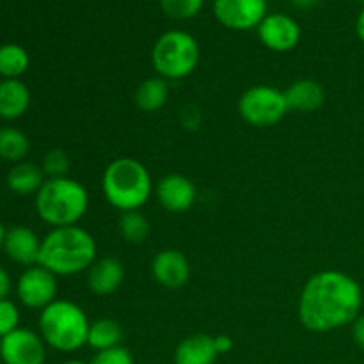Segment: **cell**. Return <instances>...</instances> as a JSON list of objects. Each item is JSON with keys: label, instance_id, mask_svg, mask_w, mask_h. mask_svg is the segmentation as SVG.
<instances>
[{"label": "cell", "instance_id": "cell-5", "mask_svg": "<svg viewBox=\"0 0 364 364\" xmlns=\"http://www.w3.org/2000/svg\"><path fill=\"white\" fill-rule=\"evenodd\" d=\"M89 327L91 322L84 309L64 299H57L39 313V336L50 348L64 354L87 345Z\"/></svg>", "mask_w": 364, "mask_h": 364}, {"label": "cell", "instance_id": "cell-31", "mask_svg": "<svg viewBox=\"0 0 364 364\" xmlns=\"http://www.w3.org/2000/svg\"><path fill=\"white\" fill-rule=\"evenodd\" d=\"M11 288H13V283H11L9 274L6 272L4 267H0V301H2V299H7Z\"/></svg>", "mask_w": 364, "mask_h": 364}, {"label": "cell", "instance_id": "cell-36", "mask_svg": "<svg viewBox=\"0 0 364 364\" xmlns=\"http://www.w3.org/2000/svg\"><path fill=\"white\" fill-rule=\"evenodd\" d=\"M0 340H2V338H0Z\"/></svg>", "mask_w": 364, "mask_h": 364}, {"label": "cell", "instance_id": "cell-32", "mask_svg": "<svg viewBox=\"0 0 364 364\" xmlns=\"http://www.w3.org/2000/svg\"><path fill=\"white\" fill-rule=\"evenodd\" d=\"M355 34H358V38L361 39V43L364 45V7L359 11L358 20H355Z\"/></svg>", "mask_w": 364, "mask_h": 364}, {"label": "cell", "instance_id": "cell-9", "mask_svg": "<svg viewBox=\"0 0 364 364\" xmlns=\"http://www.w3.org/2000/svg\"><path fill=\"white\" fill-rule=\"evenodd\" d=\"M213 14L230 31L258 28L267 16V0H213Z\"/></svg>", "mask_w": 364, "mask_h": 364}, {"label": "cell", "instance_id": "cell-23", "mask_svg": "<svg viewBox=\"0 0 364 364\" xmlns=\"http://www.w3.org/2000/svg\"><path fill=\"white\" fill-rule=\"evenodd\" d=\"M28 149H31V142L23 132L13 127L0 128V159L13 164L23 162Z\"/></svg>", "mask_w": 364, "mask_h": 364}, {"label": "cell", "instance_id": "cell-30", "mask_svg": "<svg viewBox=\"0 0 364 364\" xmlns=\"http://www.w3.org/2000/svg\"><path fill=\"white\" fill-rule=\"evenodd\" d=\"M213 343H215V350L219 355L228 354V352H231V348H233V340H231L230 336H226V334L213 336Z\"/></svg>", "mask_w": 364, "mask_h": 364}, {"label": "cell", "instance_id": "cell-11", "mask_svg": "<svg viewBox=\"0 0 364 364\" xmlns=\"http://www.w3.org/2000/svg\"><path fill=\"white\" fill-rule=\"evenodd\" d=\"M258 38L272 52H290L301 41V27L291 16L270 13L258 25Z\"/></svg>", "mask_w": 364, "mask_h": 364}, {"label": "cell", "instance_id": "cell-24", "mask_svg": "<svg viewBox=\"0 0 364 364\" xmlns=\"http://www.w3.org/2000/svg\"><path fill=\"white\" fill-rule=\"evenodd\" d=\"M119 233L128 244H142L149 237V223L139 210L121 213Z\"/></svg>", "mask_w": 364, "mask_h": 364}, {"label": "cell", "instance_id": "cell-17", "mask_svg": "<svg viewBox=\"0 0 364 364\" xmlns=\"http://www.w3.org/2000/svg\"><path fill=\"white\" fill-rule=\"evenodd\" d=\"M219 358L213 336L192 334L181 340L174 350V364H213Z\"/></svg>", "mask_w": 364, "mask_h": 364}, {"label": "cell", "instance_id": "cell-18", "mask_svg": "<svg viewBox=\"0 0 364 364\" xmlns=\"http://www.w3.org/2000/svg\"><path fill=\"white\" fill-rule=\"evenodd\" d=\"M31 107V91L20 78L0 82V119H20Z\"/></svg>", "mask_w": 364, "mask_h": 364}, {"label": "cell", "instance_id": "cell-28", "mask_svg": "<svg viewBox=\"0 0 364 364\" xmlns=\"http://www.w3.org/2000/svg\"><path fill=\"white\" fill-rule=\"evenodd\" d=\"M87 364H135V359L128 348L119 345V347L96 352Z\"/></svg>", "mask_w": 364, "mask_h": 364}, {"label": "cell", "instance_id": "cell-29", "mask_svg": "<svg viewBox=\"0 0 364 364\" xmlns=\"http://www.w3.org/2000/svg\"><path fill=\"white\" fill-rule=\"evenodd\" d=\"M352 338H354L355 345L364 352V315H359L352 323Z\"/></svg>", "mask_w": 364, "mask_h": 364}, {"label": "cell", "instance_id": "cell-4", "mask_svg": "<svg viewBox=\"0 0 364 364\" xmlns=\"http://www.w3.org/2000/svg\"><path fill=\"white\" fill-rule=\"evenodd\" d=\"M34 205L39 219L48 226H77L87 213L89 194L73 178H48L36 194Z\"/></svg>", "mask_w": 364, "mask_h": 364}, {"label": "cell", "instance_id": "cell-14", "mask_svg": "<svg viewBox=\"0 0 364 364\" xmlns=\"http://www.w3.org/2000/svg\"><path fill=\"white\" fill-rule=\"evenodd\" d=\"M4 251L14 263L23 267L38 265L41 240L38 235L27 226H14L7 230L4 238Z\"/></svg>", "mask_w": 364, "mask_h": 364}, {"label": "cell", "instance_id": "cell-3", "mask_svg": "<svg viewBox=\"0 0 364 364\" xmlns=\"http://www.w3.org/2000/svg\"><path fill=\"white\" fill-rule=\"evenodd\" d=\"M103 196L107 203L119 212L141 210L153 192L151 174L148 167L130 156L112 160L103 171Z\"/></svg>", "mask_w": 364, "mask_h": 364}, {"label": "cell", "instance_id": "cell-35", "mask_svg": "<svg viewBox=\"0 0 364 364\" xmlns=\"http://www.w3.org/2000/svg\"><path fill=\"white\" fill-rule=\"evenodd\" d=\"M63 364H85V363L78 361V359H70V361H66V363H63Z\"/></svg>", "mask_w": 364, "mask_h": 364}, {"label": "cell", "instance_id": "cell-22", "mask_svg": "<svg viewBox=\"0 0 364 364\" xmlns=\"http://www.w3.org/2000/svg\"><path fill=\"white\" fill-rule=\"evenodd\" d=\"M31 57L21 45L16 43H6L0 45V77L4 80L20 78L28 70Z\"/></svg>", "mask_w": 364, "mask_h": 364}, {"label": "cell", "instance_id": "cell-33", "mask_svg": "<svg viewBox=\"0 0 364 364\" xmlns=\"http://www.w3.org/2000/svg\"><path fill=\"white\" fill-rule=\"evenodd\" d=\"M318 2L320 0H291V4H294L295 7H299V9H311V7H315Z\"/></svg>", "mask_w": 364, "mask_h": 364}, {"label": "cell", "instance_id": "cell-27", "mask_svg": "<svg viewBox=\"0 0 364 364\" xmlns=\"http://www.w3.org/2000/svg\"><path fill=\"white\" fill-rule=\"evenodd\" d=\"M20 329V309L9 299L0 301V338Z\"/></svg>", "mask_w": 364, "mask_h": 364}, {"label": "cell", "instance_id": "cell-25", "mask_svg": "<svg viewBox=\"0 0 364 364\" xmlns=\"http://www.w3.org/2000/svg\"><path fill=\"white\" fill-rule=\"evenodd\" d=\"M162 11L173 20H191L198 16L205 0H160Z\"/></svg>", "mask_w": 364, "mask_h": 364}, {"label": "cell", "instance_id": "cell-12", "mask_svg": "<svg viewBox=\"0 0 364 364\" xmlns=\"http://www.w3.org/2000/svg\"><path fill=\"white\" fill-rule=\"evenodd\" d=\"M151 274L160 287L167 290H180L191 279V263L181 251L164 249L153 258Z\"/></svg>", "mask_w": 364, "mask_h": 364}, {"label": "cell", "instance_id": "cell-20", "mask_svg": "<svg viewBox=\"0 0 364 364\" xmlns=\"http://www.w3.org/2000/svg\"><path fill=\"white\" fill-rule=\"evenodd\" d=\"M169 98V84L162 77L146 78L135 91V105L144 112H156Z\"/></svg>", "mask_w": 364, "mask_h": 364}, {"label": "cell", "instance_id": "cell-2", "mask_svg": "<svg viewBox=\"0 0 364 364\" xmlns=\"http://www.w3.org/2000/svg\"><path fill=\"white\" fill-rule=\"evenodd\" d=\"M98 245L92 235L80 226L52 228L41 240L38 265L57 277L77 276L96 262Z\"/></svg>", "mask_w": 364, "mask_h": 364}, {"label": "cell", "instance_id": "cell-19", "mask_svg": "<svg viewBox=\"0 0 364 364\" xmlns=\"http://www.w3.org/2000/svg\"><path fill=\"white\" fill-rule=\"evenodd\" d=\"M45 173L41 166H36L32 162H18L13 169L7 173L6 183L11 192L18 196L38 194L39 188L45 183Z\"/></svg>", "mask_w": 364, "mask_h": 364}, {"label": "cell", "instance_id": "cell-26", "mask_svg": "<svg viewBox=\"0 0 364 364\" xmlns=\"http://www.w3.org/2000/svg\"><path fill=\"white\" fill-rule=\"evenodd\" d=\"M43 173L48 178H64L70 171V159L63 149H50L43 159Z\"/></svg>", "mask_w": 364, "mask_h": 364}, {"label": "cell", "instance_id": "cell-15", "mask_svg": "<svg viewBox=\"0 0 364 364\" xmlns=\"http://www.w3.org/2000/svg\"><path fill=\"white\" fill-rule=\"evenodd\" d=\"M124 281V267L117 258L96 259L87 270V287L98 297H107L119 290Z\"/></svg>", "mask_w": 364, "mask_h": 364}, {"label": "cell", "instance_id": "cell-13", "mask_svg": "<svg viewBox=\"0 0 364 364\" xmlns=\"http://www.w3.org/2000/svg\"><path fill=\"white\" fill-rule=\"evenodd\" d=\"M196 198V185L183 174H167L156 183V199L167 212H188L194 206Z\"/></svg>", "mask_w": 364, "mask_h": 364}, {"label": "cell", "instance_id": "cell-6", "mask_svg": "<svg viewBox=\"0 0 364 364\" xmlns=\"http://www.w3.org/2000/svg\"><path fill=\"white\" fill-rule=\"evenodd\" d=\"M201 50L192 34L185 31H167L155 41L151 64L156 75L169 80H181L194 73Z\"/></svg>", "mask_w": 364, "mask_h": 364}, {"label": "cell", "instance_id": "cell-1", "mask_svg": "<svg viewBox=\"0 0 364 364\" xmlns=\"http://www.w3.org/2000/svg\"><path fill=\"white\" fill-rule=\"evenodd\" d=\"M363 288L341 270H322L306 281L299 297V320L311 333L352 326L363 308Z\"/></svg>", "mask_w": 364, "mask_h": 364}, {"label": "cell", "instance_id": "cell-34", "mask_svg": "<svg viewBox=\"0 0 364 364\" xmlns=\"http://www.w3.org/2000/svg\"><path fill=\"white\" fill-rule=\"evenodd\" d=\"M6 228H4V224L0 223V245H4V238H6Z\"/></svg>", "mask_w": 364, "mask_h": 364}, {"label": "cell", "instance_id": "cell-7", "mask_svg": "<svg viewBox=\"0 0 364 364\" xmlns=\"http://www.w3.org/2000/svg\"><path fill=\"white\" fill-rule=\"evenodd\" d=\"M284 91L272 85H255L249 87L238 102V112L242 119L251 127L267 128L279 123L288 112Z\"/></svg>", "mask_w": 364, "mask_h": 364}, {"label": "cell", "instance_id": "cell-8", "mask_svg": "<svg viewBox=\"0 0 364 364\" xmlns=\"http://www.w3.org/2000/svg\"><path fill=\"white\" fill-rule=\"evenodd\" d=\"M16 295L25 308L45 309L57 301V276L41 265L27 267L18 277Z\"/></svg>", "mask_w": 364, "mask_h": 364}, {"label": "cell", "instance_id": "cell-16", "mask_svg": "<svg viewBox=\"0 0 364 364\" xmlns=\"http://www.w3.org/2000/svg\"><path fill=\"white\" fill-rule=\"evenodd\" d=\"M288 109L297 112H315L326 102V91L322 84L311 78H301L295 80L290 87L284 91Z\"/></svg>", "mask_w": 364, "mask_h": 364}, {"label": "cell", "instance_id": "cell-21", "mask_svg": "<svg viewBox=\"0 0 364 364\" xmlns=\"http://www.w3.org/2000/svg\"><path fill=\"white\" fill-rule=\"evenodd\" d=\"M123 327L112 318H100L89 327L87 345L92 350H107V348L119 347L123 341Z\"/></svg>", "mask_w": 364, "mask_h": 364}, {"label": "cell", "instance_id": "cell-10", "mask_svg": "<svg viewBox=\"0 0 364 364\" xmlns=\"http://www.w3.org/2000/svg\"><path fill=\"white\" fill-rule=\"evenodd\" d=\"M0 359L4 364H45L46 343L38 333L20 327L0 340Z\"/></svg>", "mask_w": 364, "mask_h": 364}]
</instances>
